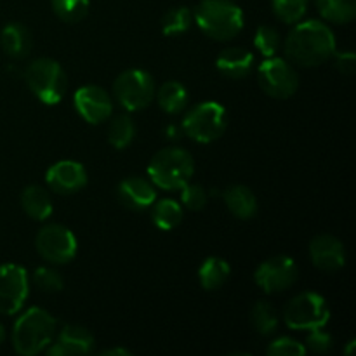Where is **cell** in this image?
Segmentation results:
<instances>
[{"label":"cell","mask_w":356,"mask_h":356,"mask_svg":"<svg viewBox=\"0 0 356 356\" xmlns=\"http://www.w3.org/2000/svg\"><path fill=\"white\" fill-rule=\"evenodd\" d=\"M195 172V162L190 152L183 148H163L153 155L148 165L149 181L165 191L181 190L190 183Z\"/></svg>","instance_id":"277c9868"},{"label":"cell","mask_w":356,"mask_h":356,"mask_svg":"<svg viewBox=\"0 0 356 356\" xmlns=\"http://www.w3.org/2000/svg\"><path fill=\"white\" fill-rule=\"evenodd\" d=\"M181 202H183L184 207L188 209V211H202V209L205 207V204H207V191L204 190V188L200 186V184H184L183 188H181Z\"/></svg>","instance_id":"836d02e7"},{"label":"cell","mask_w":356,"mask_h":356,"mask_svg":"<svg viewBox=\"0 0 356 356\" xmlns=\"http://www.w3.org/2000/svg\"><path fill=\"white\" fill-rule=\"evenodd\" d=\"M284 320L292 330L323 329L330 320V309L325 299L316 292H302L291 299L284 312Z\"/></svg>","instance_id":"52a82bcc"},{"label":"cell","mask_w":356,"mask_h":356,"mask_svg":"<svg viewBox=\"0 0 356 356\" xmlns=\"http://www.w3.org/2000/svg\"><path fill=\"white\" fill-rule=\"evenodd\" d=\"M56 334V320L42 308H31L17 318L13 329V346L16 353L33 356L47 350Z\"/></svg>","instance_id":"3957f363"},{"label":"cell","mask_w":356,"mask_h":356,"mask_svg":"<svg viewBox=\"0 0 356 356\" xmlns=\"http://www.w3.org/2000/svg\"><path fill=\"white\" fill-rule=\"evenodd\" d=\"M336 54V38L325 23L316 19L296 24L285 40V56L289 63L312 68L329 61Z\"/></svg>","instance_id":"6da1fadb"},{"label":"cell","mask_w":356,"mask_h":356,"mask_svg":"<svg viewBox=\"0 0 356 356\" xmlns=\"http://www.w3.org/2000/svg\"><path fill=\"white\" fill-rule=\"evenodd\" d=\"M254 45L264 58H271L280 47V35L273 26H259L254 37Z\"/></svg>","instance_id":"1f68e13d"},{"label":"cell","mask_w":356,"mask_h":356,"mask_svg":"<svg viewBox=\"0 0 356 356\" xmlns=\"http://www.w3.org/2000/svg\"><path fill=\"white\" fill-rule=\"evenodd\" d=\"M191 23H193V13L188 7H174L163 14L162 31L165 35H179L190 30Z\"/></svg>","instance_id":"83f0119b"},{"label":"cell","mask_w":356,"mask_h":356,"mask_svg":"<svg viewBox=\"0 0 356 356\" xmlns=\"http://www.w3.org/2000/svg\"><path fill=\"white\" fill-rule=\"evenodd\" d=\"M250 323L259 336H271L278 329V315L270 302L259 301L250 312Z\"/></svg>","instance_id":"4316f807"},{"label":"cell","mask_w":356,"mask_h":356,"mask_svg":"<svg viewBox=\"0 0 356 356\" xmlns=\"http://www.w3.org/2000/svg\"><path fill=\"white\" fill-rule=\"evenodd\" d=\"M257 82L263 92L275 99H289L298 92L299 76L294 66L282 58H266L257 70Z\"/></svg>","instance_id":"9c48e42d"},{"label":"cell","mask_w":356,"mask_h":356,"mask_svg":"<svg viewBox=\"0 0 356 356\" xmlns=\"http://www.w3.org/2000/svg\"><path fill=\"white\" fill-rule=\"evenodd\" d=\"M0 45L9 58L21 59L30 54L33 40H31L30 30L24 24L9 23L3 26L0 33Z\"/></svg>","instance_id":"d6986e66"},{"label":"cell","mask_w":356,"mask_h":356,"mask_svg":"<svg viewBox=\"0 0 356 356\" xmlns=\"http://www.w3.org/2000/svg\"><path fill=\"white\" fill-rule=\"evenodd\" d=\"M229 264L221 257H209L202 263L200 270H198V280L205 291H218L222 285L228 282Z\"/></svg>","instance_id":"603a6c76"},{"label":"cell","mask_w":356,"mask_h":356,"mask_svg":"<svg viewBox=\"0 0 356 356\" xmlns=\"http://www.w3.org/2000/svg\"><path fill=\"white\" fill-rule=\"evenodd\" d=\"M306 351H313V353H327L332 348V336L329 332H323L322 329L309 330L308 337H306Z\"/></svg>","instance_id":"e575fe53"},{"label":"cell","mask_w":356,"mask_h":356,"mask_svg":"<svg viewBox=\"0 0 356 356\" xmlns=\"http://www.w3.org/2000/svg\"><path fill=\"white\" fill-rule=\"evenodd\" d=\"M94 346V336L82 325H65L58 334L56 343L49 344V356L87 355Z\"/></svg>","instance_id":"2e32d148"},{"label":"cell","mask_w":356,"mask_h":356,"mask_svg":"<svg viewBox=\"0 0 356 356\" xmlns=\"http://www.w3.org/2000/svg\"><path fill=\"white\" fill-rule=\"evenodd\" d=\"M30 292L26 270L17 264L0 266V313L16 315L23 308Z\"/></svg>","instance_id":"7c38bea8"},{"label":"cell","mask_w":356,"mask_h":356,"mask_svg":"<svg viewBox=\"0 0 356 356\" xmlns=\"http://www.w3.org/2000/svg\"><path fill=\"white\" fill-rule=\"evenodd\" d=\"M56 16L65 23H79L89 13V0H51Z\"/></svg>","instance_id":"f1b7e54d"},{"label":"cell","mask_w":356,"mask_h":356,"mask_svg":"<svg viewBox=\"0 0 356 356\" xmlns=\"http://www.w3.org/2000/svg\"><path fill=\"white\" fill-rule=\"evenodd\" d=\"M24 80L33 96L45 104H58L66 92V73L58 61L38 58L24 70Z\"/></svg>","instance_id":"5b68a950"},{"label":"cell","mask_w":356,"mask_h":356,"mask_svg":"<svg viewBox=\"0 0 356 356\" xmlns=\"http://www.w3.org/2000/svg\"><path fill=\"white\" fill-rule=\"evenodd\" d=\"M268 355L270 356H305V344L299 343L292 337H278L268 344Z\"/></svg>","instance_id":"d6a6232c"},{"label":"cell","mask_w":356,"mask_h":356,"mask_svg":"<svg viewBox=\"0 0 356 356\" xmlns=\"http://www.w3.org/2000/svg\"><path fill=\"white\" fill-rule=\"evenodd\" d=\"M155 82L148 72L139 68L125 70L113 83V96L127 111H141L155 99Z\"/></svg>","instance_id":"ba28073f"},{"label":"cell","mask_w":356,"mask_h":356,"mask_svg":"<svg viewBox=\"0 0 356 356\" xmlns=\"http://www.w3.org/2000/svg\"><path fill=\"white\" fill-rule=\"evenodd\" d=\"M195 23L214 40H232L242 31L243 13L232 0H200L193 13Z\"/></svg>","instance_id":"7a4b0ae2"},{"label":"cell","mask_w":356,"mask_h":356,"mask_svg":"<svg viewBox=\"0 0 356 356\" xmlns=\"http://www.w3.org/2000/svg\"><path fill=\"white\" fill-rule=\"evenodd\" d=\"M309 0H273V13L280 21L294 24L306 14Z\"/></svg>","instance_id":"f546056e"},{"label":"cell","mask_w":356,"mask_h":356,"mask_svg":"<svg viewBox=\"0 0 356 356\" xmlns=\"http://www.w3.org/2000/svg\"><path fill=\"white\" fill-rule=\"evenodd\" d=\"M323 19L336 24H346L356 16V0H315Z\"/></svg>","instance_id":"cb8c5ba5"},{"label":"cell","mask_w":356,"mask_h":356,"mask_svg":"<svg viewBox=\"0 0 356 356\" xmlns=\"http://www.w3.org/2000/svg\"><path fill=\"white\" fill-rule=\"evenodd\" d=\"M356 66V56L355 52L344 51L336 54V68L339 70V73L343 75H353Z\"/></svg>","instance_id":"d590c367"},{"label":"cell","mask_w":356,"mask_h":356,"mask_svg":"<svg viewBox=\"0 0 356 356\" xmlns=\"http://www.w3.org/2000/svg\"><path fill=\"white\" fill-rule=\"evenodd\" d=\"M103 356H131V351L125 350V348H110V350L101 351Z\"/></svg>","instance_id":"8d00e7d4"},{"label":"cell","mask_w":356,"mask_h":356,"mask_svg":"<svg viewBox=\"0 0 356 356\" xmlns=\"http://www.w3.org/2000/svg\"><path fill=\"white\" fill-rule=\"evenodd\" d=\"M222 198H225V204L228 207V211L235 218L243 219V221L252 219L257 214V209H259L254 191L250 188L243 186V184L229 186L225 191V195H222Z\"/></svg>","instance_id":"ffe728a7"},{"label":"cell","mask_w":356,"mask_h":356,"mask_svg":"<svg viewBox=\"0 0 356 356\" xmlns=\"http://www.w3.org/2000/svg\"><path fill=\"white\" fill-rule=\"evenodd\" d=\"M216 66H218L219 72L225 76H228V79L240 80L243 79V76L249 75L250 70H252L254 54L242 47L225 49V51L218 56Z\"/></svg>","instance_id":"ac0fdd59"},{"label":"cell","mask_w":356,"mask_h":356,"mask_svg":"<svg viewBox=\"0 0 356 356\" xmlns=\"http://www.w3.org/2000/svg\"><path fill=\"white\" fill-rule=\"evenodd\" d=\"M309 259L320 271L334 273L346 263V250L343 242L334 235H318L309 243Z\"/></svg>","instance_id":"9a60e30c"},{"label":"cell","mask_w":356,"mask_h":356,"mask_svg":"<svg viewBox=\"0 0 356 356\" xmlns=\"http://www.w3.org/2000/svg\"><path fill=\"white\" fill-rule=\"evenodd\" d=\"M35 249L42 259L51 264H66L76 256V238L66 226L52 225L44 226L35 238Z\"/></svg>","instance_id":"30bf717a"},{"label":"cell","mask_w":356,"mask_h":356,"mask_svg":"<svg viewBox=\"0 0 356 356\" xmlns=\"http://www.w3.org/2000/svg\"><path fill=\"white\" fill-rule=\"evenodd\" d=\"M3 341H6V329H3V325L0 323V344H2Z\"/></svg>","instance_id":"f35d334b"},{"label":"cell","mask_w":356,"mask_h":356,"mask_svg":"<svg viewBox=\"0 0 356 356\" xmlns=\"http://www.w3.org/2000/svg\"><path fill=\"white\" fill-rule=\"evenodd\" d=\"M118 200L124 207L131 211H146L152 207L156 200V191L153 188L152 181L145 179L139 176L125 177L117 188Z\"/></svg>","instance_id":"e0dca14e"},{"label":"cell","mask_w":356,"mask_h":356,"mask_svg":"<svg viewBox=\"0 0 356 356\" xmlns=\"http://www.w3.org/2000/svg\"><path fill=\"white\" fill-rule=\"evenodd\" d=\"M21 207H23L24 214L35 221H45L47 218H51L52 211H54L49 191L37 184L24 188L21 193Z\"/></svg>","instance_id":"44dd1931"},{"label":"cell","mask_w":356,"mask_h":356,"mask_svg":"<svg viewBox=\"0 0 356 356\" xmlns=\"http://www.w3.org/2000/svg\"><path fill=\"white\" fill-rule=\"evenodd\" d=\"M298 264L289 256H275L266 259L254 273V282L266 294H278L298 282Z\"/></svg>","instance_id":"8fae6325"},{"label":"cell","mask_w":356,"mask_h":356,"mask_svg":"<svg viewBox=\"0 0 356 356\" xmlns=\"http://www.w3.org/2000/svg\"><path fill=\"white\" fill-rule=\"evenodd\" d=\"M75 108L87 124H103L113 113V101L110 94L99 86H83L75 92Z\"/></svg>","instance_id":"4fadbf2b"},{"label":"cell","mask_w":356,"mask_h":356,"mask_svg":"<svg viewBox=\"0 0 356 356\" xmlns=\"http://www.w3.org/2000/svg\"><path fill=\"white\" fill-rule=\"evenodd\" d=\"M45 181L54 193L73 195L87 184V170L82 163L61 160L47 170Z\"/></svg>","instance_id":"5bb4252c"},{"label":"cell","mask_w":356,"mask_h":356,"mask_svg":"<svg viewBox=\"0 0 356 356\" xmlns=\"http://www.w3.org/2000/svg\"><path fill=\"white\" fill-rule=\"evenodd\" d=\"M136 136V125L129 115H117L108 125V141L113 148L124 149Z\"/></svg>","instance_id":"484cf974"},{"label":"cell","mask_w":356,"mask_h":356,"mask_svg":"<svg viewBox=\"0 0 356 356\" xmlns=\"http://www.w3.org/2000/svg\"><path fill=\"white\" fill-rule=\"evenodd\" d=\"M33 282L42 292H47V294H54V292H61L65 287V280H63L61 273L54 268L42 266L37 268L33 273Z\"/></svg>","instance_id":"4dcf8cb0"},{"label":"cell","mask_w":356,"mask_h":356,"mask_svg":"<svg viewBox=\"0 0 356 356\" xmlns=\"http://www.w3.org/2000/svg\"><path fill=\"white\" fill-rule=\"evenodd\" d=\"M152 221L162 232H170L183 221V207L176 200L163 198V200L153 204Z\"/></svg>","instance_id":"d4e9b609"},{"label":"cell","mask_w":356,"mask_h":356,"mask_svg":"<svg viewBox=\"0 0 356 356\" xmlns=\"http://www.w3.org/2000/svg\"><path fill=\"white\" fill-rule=\"evenodd\" d=\"M155 97L156 101H159V106L169 115L181 113V111L186 110L188 106L186 89H184L183 83L174 82V80L162 83V86L155 90Z\"/></svg>","instance_id":"7402d4cb"},{"label":"cell","mask_w":356,"mask_h":356,"mask_svg":"<svg viewBox=\"0 0 356 356\" xmlns=\"http://www.w3.org/2000/svg\"><path fill=\"white\" fill-rule=\"evenodd\" d=\"M355 346H356V341H350V344H348V346H346V350H344V355H348V356H350L351 353H353Z\"/></svg>","instance_id":"74e56055"},{"label":"cell","mask_w":356,"mask_h":356,"mask_svg":"<svg viewBox=\"0 0 356 356\" xmlns=\"http://www.w3.org/2000/svg\"><path fill=\"white\" fill-rule=\"evenodd\" d=\"M228 125V115L222 104L205 101L191 108L183 118V134L197 143H212L221 138Z\"/></svg>","instance_id":"8992f818"}]
</instances>
